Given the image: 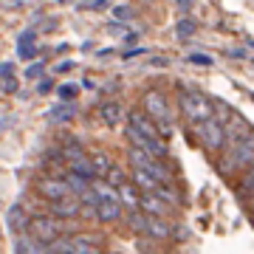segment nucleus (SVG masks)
Here are the masks:
<instances>
[{"label":"nucleus","mask_w":254,"mask_h":254,"mask_svg":"<svg viewBox=\"0 0 254 254\" xmlns=\"http://www.w3.org/2000/svg\"><path fill=\"white\" fill-rule=\"evenodd\" d=\"M252 164H254V130L243 138H232V141H229L226 153L220 155V161H218V173L223 175V178H229V175H235L237 170H246V167H252Z\"/></svg>","instance_id":"nucleus-1"},{"label":"nucleus","mask_w":254,"mask_h":254,"mask_svg":"<svg viewBox=\"0 0 254 254\" xmlns=\"http://www.w3.org/2000/svg\"><path fill=\"white\" fill-rule=\"evenodd\" d=\"M141 108L158 125V136H170V102L161 91H147L141 96Z\"/></svg>","instance_id":"nucleus-2"},{"label":"nucleus","mask_w":254,"mask_h":254,"mask_svg":"<svg viewBox=\"0 0 254 254\" xmlns=\"http://www.w3.org/2000/svg\"><path fill=\"white\" fill-rule=\"evenodd\" d=\"M178 105H181V113L190 122H203V119L212 116V102L203 96V93L198 91H187V88H181V96H178Z\"/></svg>","instance_id":"nucleus-3"},{"label":"nucleus","mask_w":254,"mask_h":254,"mask_svg":"<svg viewBox=\"0 0 254 254\" xmlns=\"http://www.w3.org/2000/svg\"><path fill=\"white\" fill-rule=\"evenodd\" d=\"M195 136H198L200 147H203V150H209V153L220 150V147H223V141H226L223 125H220V122H215L212 116L203 119V122H198V127H195Z\"/></svg>","instance_id":"nucleus-4"},{"label":"nucleus","mask_w":254,"mask_h":254,"mask_svg":"<svg viewBox=\"0 0 254 254\" xmlns=\"http://www.w3.org/2000/svg\"><path fill=\"white\" fill-rule=\"evenodd\" d=\"M127 138H130V144L138 147V150H147L150 155H155V158H164L167 155V144H164L161 138H158V133H147V130H136V127L127 125Z\"/></svg>","instance_id":"nucleus-5"},{"label":"nucleus","mask_w":254,"mask_h":254,"mask_svg":"<svg viewBox=\"0 0 254 254\" xmlns=\"http://www.w3.org/2000/svg\"><path fill=\"white\" fill-rule=\"evenodd\" d=\"M130 164H133V167H138V170H147V173L153 175L155 181H161V184L170 181L167 167H164V164H158V158H155V155H150L147 150H138V147H133V150H130Z\"/></svg>","instance_id":"nucleus-6"},{"label":"nucleus","mask_w":254,"mask_h":254,"mask_svg":"<svg viewBox=\"0 0 254 254\" xmlns=\"http://www.w3.org/2000/svg\"><path fill=\"white\" fill-rule=\"evenodd\" d=\"M28 229H31V237H34L37 243H54L57 237H60V220L57 215H46V218H31L28 220Z\"/></svg>","instance_id":"nucleus-7"},{"label":"nucleus","mask_w":254,"mask_h":254,"mask_svg":"<svg viewBox=\"0 0 254 254\" xmlns=\"http://www.w3.org/2000/svg\"><path fill=\"white\" fill-rule=\"evenodd\" d=\"M37 192H40L46 200H57V198L71 195V190H68V181H65V178H54V175L40 178V184H37Z\"/></svg>","instance_id":"nucleus-8"},{"label":"nucleus","mask_w":254,"mask_h":254,"mask_svg":"<svg viewBox=\"0 0 254 254\" xmlns=\"http://www.w3.org/2000/svg\"><path fill=\"white\" fill-rule=\"evenodd\" d=\"M82 209V200L79 195H65V198H57L51 200V215H57V218H76Z\"/></svg>","instance_id":"nucleus-9"},{"label":"nucleus","mask_w":254,"mask_h":254,"mask_svg":"<svg viewBox=\"0 0 254 254\" xmlns=\"http://www.w3.org/2000/svg\"><path fill=\"white\" fill-rule=\"evenodd\" d=\"M93 215H96V220H102V223H113V220L122 218V206H119V200H99V203L93 206Z\"/></svg>","instance_id":"nucleus-10"},{"label":"nucleus","mask_w":254,"mask_h":254,"mask_svg":"<svg viewBox=\"0 0 254 254\" xmlns=\"http://www.w3.org/2000/svg\"><path fill=\"white\" fill-rule=\"evenodd\" d=\"M138 206H141V212L155 215V218H164V215H167V203H164L155 192H144V195L138 198Z\"/></svg>","instance_id":"nucleus-11"},{"label":"nucleus","mask_w":254,"mask_h":254,"mask_svg":"<svg viewBox=\"0 0 254 254\" xmlns=\"http://www.w3.org/2000/svg\"><path fill=\"white\" fill-rule=\"evenodd\" d=\"M99 119L108 127H119L122 125V105H119V102H102L99 105Z\"/></svg>","instance_id":"nucleus-12"},{"label":"nucleus","mask_w":254,"mask_h":254,"mask_svg":"<svg viewBox=\"0 0 254 254\" xmlns=\"http://www.w3.org/2000/svg\"><path fill=\"white\" fill-rule=\"evenodd\" d=\"M6 223H9L11 232H23V229H28V215H26V209L20 206V203H14V206L9 209V215H6Z\"/></svg>","instance_id":"nucleus-13"},{"label":"nucleus","mask_w":254,"mask_h":254,"mask_svg":"<svg viewBox=\"0 0 254 254\" xmlns=\"http://www.w3.org/2000/svg\"><path fill=\"white\" fill-rule=\"evenodd\" d=\"M147 235L158 237V240H167V237L173 235V229H170V223L161 218H155V215H147Z\"/></svg>","instance_id":"nucleus-14"},{"label":"nucleus","mask_w":254,"mask_h":254,"mask_svg":"<svg viewBox=\"0 0 254 254\" xmlns=\"http://www.w3.org/2000/svg\"><path fill=\"white\" fill-rule=\"evenodd\" d=\"M133 184H136L138 190H144V192H153L155 187L161 181H155L153 175L147 173V170H138V167H133Z\"/></svg>","instance_id":"nucleus-15"},{"label":"nucleus","mask_w":254,"mask_h":254,"mask_svg":"<svg viewBox=\"0 0 254 254\" xmlns=\"http://www.w3.org/2000/svg\"><path fill=\"white\" fill-rule=\"evenodd\" d=\"M76 116V108H73L71 102H63V105H57L54 110H48V119L51 122H68V119Z\"/></svg>","instance_id":"nucleus-16"},{"label":"nucleus","mask_w":254,"mask_h":254,"mask_svg":"<svg viewBox=\"0 0 254 254\" xmlns=\"http://www.w3.org/2000/svg\"><path fill=\"white\" fill-rule=\"evenodd\" d=\"M88 158H91V164H93L96 178H105V173L110 170V158H108V155H105V153H91Z\"/></svg>","instance_id":"nucleus-17"},{"label":"nucleus","mask_w":254,"mask_h":254,"mask_svg":"<svg viewBox=\"0 0 254 254\" xmlns=\"http://www.w3.org/2000/svg\"><path fill=\"white\" fill-rule=\"evenodd\" d=\"M127 223H130L133 232L147 235V212H130V215H127Z\"/></svg>","instance_id":"nucleus-18"},{"label":"nucleus","mask_w":254,"mask_h":254,"mask_svg":"<svg viewBox=\"0 0 254 254\" xmlns=\"http://www.w3.org/2000/svg\"><path fill=\"white\" fill-rule=\"evenodd\" d=\"M240 195L243 198H252L254 195V164L246 167V175H243V181H240Z\"/></svg>","instance_id":"nucleus-19"},{"label":"nucleus","mask_w":254,"mask_h":254,"mask_svg":"<svg viewBox=\"0 0 254 254\" xmlns=\"http://www.w3.org/2000/svg\"><path fill=\"white\" fill-rule=\"evenodd\" d=\"M105 181H108L110 187H116V190H119L122 184H127V175L122 173L119 167H113V164H110V170H108V173H105Z\"/></svg>","instance_id":"nucleus-20"},{"label":"nucleus","mask_w":254,"mask_h":254,"mask_svg":"<svg viewBox=\"0 0 254 254\" xmlns=\"http://www.w3.org/2000/svg\"><path fill=\"white\" fill-rule=\"evenodd\" d=\"M153 192H155V195H158V198L164 200V203H175V206L181 203V198H178V192H175V190H167L164 184H158V187H155Z\"/></svg>","instance_id":"nucleus-21"},{"label":"nucleus","mask_w":254,"mask_h":254,"mask_svg":"<svg viewBox=\"0 0 254 254\" xmlns=\"http://www.w3.org/2000/svg\"><path fill=\"white\" fill-rule=\"evenodd\" d=\"M195 20H181L178 26H175V34H178V40H190L192 34H195Z\"/></svg>","instance_id":"nucleus-22"},{"label":"nucleus","mask_w":254,"mask_h":254,"mask_svg":"<svg viewBox=\"0 0 254 254\" xmlns=\"http://www.w3.org/2000/svg\"><path fill=\"white\" fill-rule=\"evenodd\" d=\"M76 93H79V85H73V82H68V85H60V88H57V96H60L63 102L76 99Z\"/></svg>","instance_id":"nucleus-23"},{"label":"nucleus","mask_w":254,"mask_h":254,"mask_svg":"<svg viewBox=\"0 0 254 254\" xmlns=\"http://www.w3.org/2000/svg\"><path fill=\"white\" fill-rule=\"evenodd\" d=\"M37 0H0V6L6 11H20V9H28V6H34Z\"/></svg>","instance_id":"nucleus-24"},{"label":"nucleus","mask_w":254,"mask_h":254,"mask_svg":"<svg viewBox=\"0 0 254 254\" xmlns=\"http://www.w3.org/2000/svg\"><path fill=\"white\" fill-rule=\"evenodd\" d=\"M187 63L200 65V68H209V65H215V60H212L209 54H187Z\"/></svg>","instance_id":"nucleus-25"},{"label":"nucleus","mask_w":254,"mask_h":254,"mask_svg":"<svg viewBox=\"0 0 254 254\" xmlns=\"http://www.w3.org/2000/svg\"><path fill=\"white\" fill-rule=\"evenodd\" d=\"M14 252H20V254H28V252H43V246H34V243H28V240H17V243H14Z\"/></svg>","instance_id":"nucleus-26"},{"label":"nucleus","mask_w":254,"mask_h":254,"mask_svg":"<svg viewBox=\"0 0 254 254\" xmlns=\"http://www.w3.org/2000/svg\"><path fill=\"white\" fill-rule=\"evenodd\" d=\"M43 71H46V65L43 63H34L26 68V79H37V76H43Z\"/></svg>","instance_id":"nucleus-27"},{"label":"nucleus","mask_w":254,"mask_h":254,"mask_svg":"<svg viewBox=\"0 0 254 254\" xmlns=\"http://www.w3.org/2000/svg\"><path fill=\"white\" fill-rule=\"evenodd\" d=\"M113 17L116 20H130L133 17V9H130V6H116V9H113Z\"/></svg>","instance_id":"nucleus-28"},{"label":"nucleus","mask_w":254,"mask_h":254,"mask_svg":"<svg viewBox=\"0 0 254 254\" xmlns=\"http://www.w3.org/2000/svg\"><path fill=\"white\" fill-rule=\"evenodd\" d=\"M34 54H37L34 43H23V46H20V57H23V60H31Z\"/></svg>","instance_id":"nucleus-29"},{"label":"nucleus","mask_w":254,"mask_h":254,"mask_svg":"<svg viewBox=\"0 0 254 254\" xmlns=\"http://www.w3.org/2000/svg\"><path fill=\"white\" fill-rule=\"evenodd\" d=\"M3 91L14 93V91H17V79H14V76H3Z\"/></svg>","instance_id":"nucleus-30"},{"label":"nucleus","mask_w":254,"mask_h":254,"mask_svg":"<svg viewBox=\"0 0 254 254\" xmlns=\"http://www.w3.org/2000/svg\"><path fill=\"white\" fill-rule=\"evenodd\" d=\"M34 40H37V31H34V28H28V31H23V34H20L17 46H23V43H34Z\"/></svg>","instance_id":"nucleus-31"},{"label":"nucleus","mask_w":254,"mask_h":254,"mask_svg":"<svg viewBox=\"0 0 254 254\" xmlns=\"http://www.w3.org/2000/svg\"><path fill=\"white\" fill-rule=\"evenodd\" d=\"M37 91H40V93H51V91H54V82H51V79H40Z\"/></svg>","instance_id":"nucleus-32"},{"label":"nucleus","mask_w":254,"mask_h":254,"mask_svg":"<svg viewBox=\"0 0 254 254\" xmlns=\"http://www.w3.org/2000/svg\"><path fill=\"white\" fill-rule=\"evenodd\" d=\"M14 73V63H3L0 65V76H11Z\"/></svg>","instance_id":"nucleus-33"},{"label":"nucleus","mask_w":254,"mask_h":254,"mask_svg":"<svg viewBox=\"0 0 254 254\" xmlns=\"http://www.w3.org/2000/svg\"><path fill=\"white\" fill-rule=\"evenodd\" d=\"M88 6H91V9H105V6H108V0H91Z\"/></svg>","instance_id":"nucleus-34"},{"label":"nucleus","mask_w":254,"mask_h":254,"mask_svg":"<svg viewBox=\"0 0 254 254\" xmlns=\"http://www.w3.org/2000/svg\"><path fill=\"white\" fill-rule=\"evenodd\" d=\"M57 71H60V73H65V71H71V63H60V65H57Z\"/></svg>","instance_id":"nucleus-35"},{"label":"nucleus","mask_w":254,"mask_h":254,"mask_svg":"<svg viewBox=\"0 0 254 254\" xmlns=\"http://www.w3.org/2000/svg\"><path fill=\"white\" fill-rule=\"evenodd\" d=\"M153 65H170V60H164V57H155Z\"/></svg>","instance_id":"nucleus-36"},{"label":"nucleus","mask_w":254,"mask_h":254,"mask_svg":"<svg viewBox=\"0 0 254 254\" xmlns=\"http://www.w3.org/2000/svg\"><path fill=\"white\" fill-rule=\"evenodd\" d=\"M187 6H192V0H178V9H187Z\"/></svg>","instance_id":"nucleus-37"},{"label":"nucleus","mask_w":254,"mask_h":254,"mask_svg":"<svg viewBox=\"0 0 254 254\" xmlns=\"http://www.w3.org/2000/svg\"><path fill=\"white\" fill-rule=\"evenodd\" d=\"M249 200H252V203H249V212H252V223H254V195H252Z\"/></svg>","instance_id":"nucleus-38"},{"label":"nucleus","mask_w":254,"mask_h":254,"mask_svg":"<svg viewBox=\"0 0 254 254\" xmlns=\"http://www.w3.org/2000/svg\"><path fill=\"white\" fill-rule=\"evenodd\" d=\"M60 3H68V0H60Z\"/></svg>","instance_id":"nucleus-39"}]
</instances>
